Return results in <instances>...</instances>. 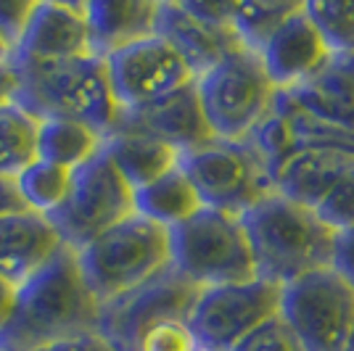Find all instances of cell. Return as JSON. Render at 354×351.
Here are the masks:
<instances>
[{
    "label": "cell",
    "instance_id": "obj_1",
    "mask_svg": "<svg viewBox=\"0 0 354 351\" xmlns=\"http://www.w3.org/2000/svg\"><path fill=\"white\" fill-rule=\"evenodd\" d=\"M101 304L80 272L77 251L61 246L16 288L14 309L0 328V351H35L53 341L98 333Z\"/></svg>",
    "mask_w": 354,
    "mask_h": 351
},
{
    "label": "cell",
    "instance_id": "obj_2",
    "mask_svg": "<svg viewBox=\"0 0 354 351\" xmlns=\"http://www.w3.org/2000/svg\"><path fill=\"white\" fill-rule=\"evenodd\" d=\"M241 225L259 280L283 288L333 264L336 233L312 209L288 201L278 191L241 214Z\"/></svg>",
    "mask_w": 354,
    "mask_h": 351
},
{
    "label": "cell",
    "instance_id": "obj_3",
    "mask_svg": "<svg viewBox=\"0 0 354 351\" xmlns=\"http://www.w3.org/2000/svg\"><path fill=\"white\" fill-rule=\"evenodd\" d=\"M16 74L14 103L37 122H82L109 135L117 119V103L109 88L104 59L80 56L61 61H35L11 56Z\"/></svg>",
    "mask_w": 354,
    "mask_h": 351
},
{
    "label": "cell",
    "instance_id": "obj_4",
    "mask_svg": "<svg viewBox=\"0 0 354 351\" xmlns=\"http://www.w3.org/2000/svg\"><path fill=\"white\" fill-rule=\"evenodd\" d=\"M77 264L90 293L104 307L172 267L169 230L130 214L77 251Z\"/></svg>",
    "mask_w": 354,
    "mask_h": 351
},
{
    "label": "cell",
    "instance_id": "obj_5",
    "mask_svg": "<svg viewBox=\"0 0 354 351\" xmlns=\"http://www.w3.org/2000/svg\"><path fill=\"white\" fill-rule=\"evenodd\" d=\"M172 269L196 288L249 283L257 278L241 217L201 206L169 230Z\"/></svg>",
    "mask_w": 354,
    "mask_h": 351
},
{
    "label": "cell",
    "instance_id": "obj_6",
    "mask_svg": "<svg viewBox=\"0 0 354 351\" xmlns=\"http://www.w3.org/2000/svg\"><path fill=\"white\" fill-rule=\"evenodd\" d=\"M196 93L217 140H249L257 124L267 117L278 90L270 82L259 56L241 48L201 74L196 79Z\"/></svg>",
    "mask_w": 354,
    "mask_h": 351
},
{
    "label": "cell",
    "instance_id": "obj_7",
    "mask_svg": "<svg viewBox=\"0 0 354 351\" xmlns=\"http://www.w3.org/2000/svg\"><path fill=\"white\" fill-rule=\"evenodd\" d=\"M183 175L191 180L201 206L241 217L272 193L265 159L249 140H209L180 151Z\"/></svg>",
    "mask_w": 354,
    "mask_h": 351
},
{
    "label": "cell",
    "instance_id": "obj_8",
    "mask_svg": "<svg viewBox=\"0 0 354 351\" xmlns=\"http://www.w3.org/2000/svg\"><path fill=\"white\" fill-rule=\"evenodd\" d=\"M130 214H135L133 188L101 148L72 172L64 204L48 220L66 249L80 251Z\"/></svg>",
    "mask_w": 354,
    "mask_h": 351
},
{
    "label": "cell",
    "instance_id": "obj_9",
    "mask_svg": "<svg viewBox=\"0 0 354 351\" xmlns=\"http://www.w3.org/2000/svg\"><path fill=\"white\" fill-rule=\"evenodd\" d=\"M281 317L304 351H346L354 330V288L333 267L281 288Z\"/></svg>",
    "mask_w": 354,
    "mask_h": 351
},
{
    "label": "cell",
    "instance_id": "obj_10",
    "mask_svg": "<svg viewBox=\"0 0 354 351\" xmlns=\"http://www.w3.org/2000/svg\"><path fill=\"white\" fill-rule=\"evenodd\" d=\"M275 314H281V285L254 278L249 283L201 288L188 314V328L198 346L230 351Z\"/></svg>",
    "mask_w": 354,
    "mask_h": 351
},
{
    "label": "cell",
    "instance_id": "obj_11",
    "mask_svg": "<svg viewBox=\"0 0 354 351\" xmlns=\"http://www.w3.org/2000/svg\"><path fill=\"white\" fill-rule=\"evenodd\" d=\"M201 288L167 267L156 278L101 307L98 333L117 351H133L138 338L164 320H188Z\"/></svg>",
    "mask_w": 354,
    "mask_h": 351
},
{
    "label": "cell",
    "instance_id": "obj_12",
    "mask_svg": "<svg viewBox=\"0 0 354 351\" xmlns=\"http://www.w3.org/2000/svg\"><path fill=\"white\" fill-rule=\"evenodd\" d=\"M104 66L117 108H135L196 82L191 66L159 35L104 56Z\"/></svg>",
    "mask_w": 354,
    "mask_h": 351
},
{
    "label": "cell",
    "instance_id": "obj_13",
    "mask_svg": "<svg viewBox=\"0 0 354 351\" xmlns=\"http://www.w3.org/2000/svg\"><path fill=\"white\" fill-rule=\"evenodd\" d=\"M249 143L267 167L286 159L296 151H344L354 153V130L336 127L325 119L315 117L301 103H296L288 93H275V101L270 106L267 117L257 124L249 135Z\"/></svg>",
    "mask_w": 354,
    "mask_h": 351
},
{
    "label": "cell",
    "instance_id": "obj_14",
    "mask_svg": "<svg viewBox=\"0 0 354 351\" xmlns=\"http://www.w3.org/2000/svg\"><path fill=\"white\" fill-rule=\"evenodd\" d=\"M109 135H140L177 151H188L214 140L198 103L196 82L143 106L119 108Z\"/></svg>",
    "mask_w": 354,
    "mask_h": 351
},
{
    "label": "cell",
    "instance_id": "obj_15",
    "mask_svg": "<svg viewBox=\"0 0 354 351\" xmlns=\"http://www.w3.org/2000/svg\"><path fill=\"white\" fill-rule=\"evenodd\" d=\"M153 35H159L175 48L180 59L191 66L196 79L212 66H217L225 56L243 48L230 24H217L198 16L188 8L185 0L159 3Z\"/></svg>",
    "mask_w": 354,
    "mask_h": 351
},
{
    "label": "cell",
    "instance_id": "obj_16",
    "mask_svg": "<svg viewBox=\"0 0 354 351\" xmlns=\"http://www.w3.org/2000/svg\"><path fill=\"white\" fill-rule=\"evenodd\" d=\"M14 56L35 61H61L93 56L85 3H32Z\"/></svg>",
    "mask_w": 354,
    "mask_h": 351
},
{
    "label": "cell",
    "instance_id": "obj_17",
    "mask_svg": "<svg viewBox=\"0 0 354 351\" xmlns=\"http://www.w3.org/2000/svg\"><path fill=\"white\" fill-rule=\"evenodd\" d=\"M330 59L328 48L304 11V3L275 30L259 53L275 90H291L317 72Z\"/></svg>",
    "mask_w": 354,
    "mask_h": 351
},
{
    "label": "cell",
    "instance_id": "obj_18",
    "mask_svg": "<svg viewBox=\"0 0 354 351\" xmlns=\"http://www.w3.org/2000/svg\"><path fill=\"white\" fill-rule=\"evenodd\" d=\"M59 233L48 217L21 209L0 214V278L21 285L61 249Z\"/></svg>",
    "mask_w": 354,
    "mask_h": 351
},
{
    "label": "cell",
    "instance_id": "obj_19",
    "mask_svg": "<svg viewBox=\"0 0 354 351\" xmlns=\"http://www.w3.org/2000/svg\"><path fill=\"white\" fill-rule=\"evenodd\" d=\"M354 167V153L344 151H296L267 167L272 188L288 201L315 209L325 198L339 177Z\"/></svg>",
    "mask_w": 354,
    "mask_h": 351
},
{
    "label": "cell",
    "instance_id": "obj_20",
    "mask_svg": "<svg viewBox=\"0 0 354 351\" xmlns=\"http://www.w3.org/2000/svg\"><path fill=\"white\" fill-rule=\"evenodd\" d=\"M159 3L151 0H93L85 3L93 56L104 59L119 48L153 35Z\"/></svg>",
    "mask_w": 354,
    "mask_h": 351
},
{
    "label": "cell",
    "instance_id": "obj_21",
    "mask_svg": "<svg viewBox=\"0 0 354 351\" xmlns=\"http://www.w3.org/2000/svg\"><path fill=\"white\" fill-rule=\"evenodd\" d=\"M288 93L315 117L325 119L336 127L354 130V53L330 56L317 72Z\"/></svg>",
    "mask_w": 354,
    "mask_h": 351
},
{
    "label": "cell",
    "instance_id": "obj_22",
    "mask_svg": "<svg viewBox=\"0 0 354 351\" xmlns=\"http://www.w3.org/2000/svg\"><path fill=\"white\" fill-rule=\"evenodd\" d=\"M104 151L133 191L153 182L180 164L177 148L140 135H106Z\"/></svg>",
    "mask_w": 354,
    "mask_h": 351
},
{
    "label": "cell",
    "instance_id": "obj_23",
    "mask_svg": "<svg viewBox=\"0 0 354 351\" xmlns=\"http://www.w3.org/2000/svg\"><path fill=\"white\" fill-rule=\"evenodd\" d=\"M133 206L135 214L172 230L175 225L185 222L201 209V198L193 191L191 180L183 175V169L175 167L167 175L156 177L153 182L133 191Z\"/></svg>",
    "mask_w": 354,
    "mask_h": 351
},
{
    "label": "cell",
    "instance_id": "obj_24",
    "mask_svg": "<svg viewBox=\"0 0 354 351\" xmlns=\"http://www.w3.org/2000/svg\"><path fill=\"white\" fill-rule=\"evenodd\" d=\"M106 143V135L82 122L48 119L37 130V159L74 172L90 161Z\"/></svg>",
    "mask_w": 354,
    "mask_h": 351
},
{
    "label": "cell",
    "instance_id": "obj_25",
    "mask_svg": "<svg viewBox=\"0 0 354 351\" xmlns=\"http://www.w3.org/2000/svg\"><path fill=\"white\" fill-rule=\"evenodd\" d=\"M37 130L40 122L21 106H0V177L14 180L32 161H37Z\"/></svg>",
    "mask_w": 354,
    "mask_h": 351
},
{
    "label": "cell",
    "instance_id": "obj_26",
    "mask_svg": "<svg viewBox=\"0 0 354 351\" xmlns=\"http://www.w3.org/2000/svg\"><path fill=\"white\" fill-rule=\"evenodd\" d=\"M299 6L301 0H241L233 3L230 27L236 30L241 45L259 56L267 40Z\"/></svg>",
    "mask_w": 354,
    "mask_h": 351
},
{
    "label": "cell",
    "instance_id": "obj_27",
    "mask_svg": "<svg viewBox=\"0 0 354 351\" xmlns=\"http://www.w3.org/2000/svg\"><path fill=\"white\" fill-rule=\"evenodd\" d=\"M69 180H72L69 169L40 159L32 161L24 172H19L14 177L16 191H19L24 209L37 211L43 217H50L64 204L66 191H69Z\"/></svg>",
    "mask_w": 354,
    "mask_h": 351
},
{
    "label": "cell",
    "instance_id": "obj_28",
    "mask_svg": "<svg viewBox=\"0 0 354 351\" xmlns=\"http://www.w3.org/2000/svg\"><path fill=\"white\" fill-rule=\"evenodd\" d=\"M304 11L330 56H352L354 0H307Z\"/></svg>",
    "mask_w": 354,
    "mask_h": 351
},
{
    "label": "cell",
    "instance_id": "obj_29",
    "mask_svg": "<svg viewBox=\"0 0 354 351\" xmlns=\"http://www.w3.org/2000/svg\"><path fill=\"white\" fill-rule=\"evenodd\" d=\"M317 220L333 233H344L354 227V167H349L339 182L325 193V198L312 209Z\"/></svg>",
    "mask_w": 354,
    "mask_h": 351
},
{
    "label": "cell",
    "instance_id": "obj_30",
    "mask_svg": "<svg viewBox=\"0 0 354 351\" xmlns=\"http://www.w3.org/2000/svg\"><path fill=\"white\" fill-rule=\"evenodd\" d=\"M230 351H304V346L288 328V322L281 314H275L257 330H251L243 341H238Z\"/></svg>",
    "mask_w": 354,
    "mask_h": 351
},
{
    "label": "cell",
    "instance_id": "obj_31",
    "mask_svg": "<svg viewBox=\"0 0 354 351\" xmlns=\"http://www.w3.org/2000/svg\"><path fill=\"white\" fill-rule=\"evenodd\" d=\"M196 346L198 341L188 328V320H164L148 328L133 351H193Z\"/></svg>",
    "mask_w": 354,
    "mask_h": 351
},
{
    "label": "cell",
    "instance_id": "obj_32",
    "mask_svg": "<svg viewBox=\"0 0 354 351\" xmlns=\"http://www.w3.org/2000/svg\"><path fill=\"white\" fill-rule=\"evenodd\" d=\"M32 3L27 0H0V40L16 48L24 24H27V16H30Z\"/></svg>",
    "mask_w": 354,
    "mask_h": 351
},
{
    "label": "cell",
    "instance_id": "obj_33",
    "mask_svg": "<svg viewBox=\"0 0 354 351\" xmlns=\"http://www.w3.org/2000/svg\"><path fill=\"white\" fill-rule=\"evenodd\" d=\"M330 267L354 288V227L352 230H344V233H336V240H333V264Z\"/></svg>",
    "mask_w": 354,
    "mask_h": 351
},
{
    "label": "cell",
    "instance_id": "obj_34",
    "mask_svg": "<svg viewBox=\"0 0 354 351\" xmlns=\"http://www.w3.org/2000/svg\"><path fill=\"white\" fill-rule=\"evenodd\" d=\"M35 351H117L101 333H82V336L64 338V341H53L48 346H40Z\"/></svg>",
    "mask_w": 354,
    "mask_h": 351
},
{
    "label": "cell",
    "instance_id": "obj_35",
    "mask_svg": "<svg viewBox=\"0 0 354 351\" xmlns=\"http://www.w3.org/2000/svg\"><path fill=\"white\" fill-rule=\"evenodd\" d=\"M24 204L19 198L16 182L11 177H0V214H11V211H21Z\"/></svg>",
    "mask_w": 354,
    "mask_h": 351
},
{
    "label": "cell",
    "instance_id": "obj_36",
    "mask_svg": "<svg viewBox=\"0 0 354 351\" xmlns=\"http://www.w3.org/2000/svg\"><path fill=\"white\" fill-rule=\"evenodd\" d=\"M14 93H16V74L11 61L0 66V106L6 103H14Z\"/></svg>",
    "mask_w": 354,
    "mask_h": 351
},
{
    "label": "cell",
    "instance_id": "obj_37",
    "mask_svg": "<svg viewBox=\"0 0 354 351\" xmlns=\"http://www.w3.org/2000/svg\"><path fill=\"white\" fill-rule=\"evenodd\" d=\"M14 298H16V285H11V283H6V280L0 278V328L11 317Z\"/></svg>",
    "mask_w": 354,
    "mask_h": 351
},
{
    "label": "cell",
    "instance_id": "obj_38",
    "mask_svg": "<svg viewBox=\"0 0 354 351\" xmlns=\"http://www.w3.org/2000/svg\"><path fill=\"white\" fill-rule=\"evenodd\" d=\"M11 56H14V48L6 43V40H0V66H3V64H8Z\"/></svg>",
    "mask_w": 354,
    "mask_h": 351
},
{
    "label": "cell",
    "instance_id": "obj_39",
    "mask_svg": "<svg viewBox=\"0 0 354 351\" xmlns=\"http://www.w3.org/2000/svg\"><path fill=\"white\" fill-rule=\"evenodd\" d=\"M346 351H354V330H352V338H349V346H346Z\"/></svg>",
    "mask_w": 354,
    "mask_h": 351
},
{
    "label": "cell",
    "instance_id": "obj_40",
    "mask_svg": "<svg viewBox=\"0 0 354 351\" xmlns=\"http://www.w3.org/2000/svg\"><path fill=\"white\" fill-rule=\"evenodd\" d=\"M193 351H209V349H204V346H196Z\"/></svg>",
    "mask_w": 354,
    "mask_h": 351
}]
</instances>
